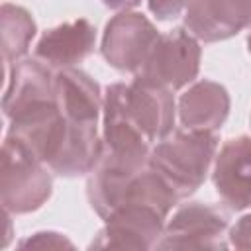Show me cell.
<instances>
[{"instance_id": "cell-1", "label": "cell", "mask_w": 251, "mask_h": 251, "mask_svg": "<svg viewBox=\"0 0 251 251\" xmlns=\"http://www.w3.org/2000/svg\"><path fill=\"white\" fill-rule=\"evenodd\" d=\"M216 147L218 139L212 131H176L171 137L167 135L157 141L149 153L147 165L173 186L178 198H186L204 182L214 161Z\"/></svg>"}, {"instance_id": "cell-2", "label": "cell", "mask_w": 251, "mask_h": 251, "mask_svg": "<svg viewBox=\"0 0 251 251\" xmlns=\"http://www.w3.org/2000/svg\"><path fill=\"white\" fill-rule=\"evenodd\" d=\"M106 100L116 104L120 112L147 137V141L165 139L175 124L173 92L135 76L131 84L116 82L106 88Z\"/></svg>"}, {"instance_id": "cell-3", "label": "cell", "mask_w": 251, "mask_h": 251, "mask_svg": "<svg viewBox=\"0 0 251 251\" xmlns=\"http://www.w3.org/2000/svg\"><path fill=\"white\" fill-rule=\"evenodd\" d=\"M2 206L8 214L33 212L51 196V175L20 147L14 139L6 135L2 147Z\"/></svg>"}, {"instance_id": "cell-4", "label": "cell", "mask_w": 251, "mask_h": 251, "mask_svg": "<svg viewBox=\"0 0 251 251\" xmlns=\"http://www.w3.org/2000/svg\"><path fill=\"white\" fill-rule=\"evenodd\" d=\"M200 69V45L196 37L184 29L161 35L137 71V76L169 90L182 88L192 82Z\"/></svg>"}, {"instance_id": "cell-5", "label": "cell", "mask_w": 251, "mask_h": 251, "mask_svg": "<svg viewBox=\"0 0 251 251\" xmlns=\"http://www.w3.org/2000/svg\"><path fill=\"white\" fill-rule=\"evenodd\" d=\"M165 214L147 204H126L110 212L90 243L94 249H151L163 235Z\"/></svg>"}, {"instance_id": "cell-6", "label": "cell", "mask_w": 251, "mask_h": 251, "mask_svg": "<svg viewBox=\"0 0 251 251\" xmlns=\"http://www.w3.org/2000/svg\"><path fill=\"white\" fill-rule=\"evenodd\" d=\"M159 37V31L143 14L122 12L106 25L102 55L112 67L137 73Z\"/></svg>"}, {"instance_id": "cell-7", "label": "cell", "mask_w": 251, "mask_h": 251, "mask_svg": "<svg viewBox=\"0 0 251 251\" xmlns=\"http://www.w3.org/2000/svg\"><path fill=\"white\" fill-rule=\"evenodd\" d=\"M227 218L210 204L192 202L176 210L157 241V249H220L226 247Z\"/></svg>"}, {"instance_id": "cell-8", "label": "cell", "mask_w": 251, "mask_h": 251, "mask_svg": "<svg viewBox=\"0 0 251 251\" xmlns=\"http://www.w3.org/2000/svg\"><path fill=\"white\" fill-rule=\"evenodd\" d=\"M184 25L202 41H222L251 27V0H190Z\"/></svg>"}, {"instance_id": "cell-9", "label": "cell", "mask_w": 251, "mask_h": 251, "mask_svg": "<svg viewBox=\"0 0 251 251\" xmlns=\"http://www.w3.org/2000/svg\"><path fill=\"white\" fill-rule=\"evenodd\" d=\"M214 186L231 210L251 208V137L224 143L214 163Z\"/></svg>"}, {"instance_id": "cell-10", "label": "cell", "mask_w": 251, "mask_h": 251, "mask_svg": "<svg viewBox=\"0 0 251 251\" xmlns=\"http://www.w3.org/2000/svg\"><path fill=\"white\" fill-rule=\"evenodd\" d=\"M55 100H57V88L51 67L41 63L39 59L16 61L2 102L6 118L10 120L22 112L33 110L37 106Z\"/></svg>"}, {"instance_id": "cell-11", "label": "cell", "mask_w": 251, "mask_h": 251, "mask_svg": "<svg viewBox=\"0 0 251 251\" xmlns=\"http://www.w3.org/2000/svg\"><path fill=\"white\" fill-rule=\"evenodd\" d=\"M96 31L86 20H75L49 29L35 45V59L47 67L69 69L94 49Z\"/></svg>"}, {"instance_id": "cell-12", "label": "cell", "mask_w": 251, "mask_h": 251, "mask_svg": "<svg viewBox=\"0 0 251 251\" xmlns=\"http://www.w3.org/2000/svg\"><path fill=\"white\" fill-rule=\"evenodd\" d=\"M178 114L186 129L216 131L229 114L227 90L214 80H200L180 96Z\"/></svg>"}, {"instance_id": "cell-13", "label": "cell", "mask_w": 251, "mask_h": 251, "mask_svg": "<svg viewBox=\"0 0 251 251\" xmlns=\"http://www.w3.org/2000/svg\"><path fill=\"white\" fill-rule=\"evenodd\" d=\"M57 102L63 116L76 124H96L102 110L98 84L78 69H61L55 75Z\"/></svg>"}, {"instance_id": "cell-14", "label": "cell", "mask_w": 251, "mask_h": 251, "mask_svg": "<svg viewBox=\"0 0 251 251\" xmlns=\"http://www.w3.org/2000/svg\"><path fill=\"white\" fill-rule=\"evenodd\" d=\"M2 22V59L6 65L25 55L29 41L35 35V24L31 16L14 4H4L0 12Z\"/></svg>"}, {"instance_id": "cell-15", "label": "cell", "mask_w": 251, "mask_h": 251, "mask_svg": "<svg viewBox=\"0 0 251 251\" xmlns=\"http://www.w3.org/2000/svg\"><path fill=\"white\" fill-rule=\"evenodd\" d=\"M20 247H31V249H73L75 245L61 233L55 231H39L27 237L20 243Z\"/></svg>"}, {"instance_id": "cell-16", "label": "cell", "mask_w": 251, "mask_h": 251, "mask_svg": "<svg viewBox=\"0 0 251 251\" xmlns=\"http://www.w3.org/2000/svg\"><path fill=\"white\" fill-rule=\"evenodd\" d=\"M188 4L190 0H149V10L161 20H171L176 18Z\"/></svg>"}, {"instance_id": "cell-17", "label": "cell", "mask_w": 251, "mask_h": 251, "mask_svg": "<svg viewBox=\"0 0 251 251\" xmlns=\"http://www.w3.org/2000/svg\"><path fill=\"white\" fill-rule=\"evenodd\" d=\"M229 243L237 249H251V214L243 216L229 231Z\"/></svg>"}, {"instance_id": "cell-18", "label": "cell", "mask_w": 251, "mask_h": 251, "mask_svg": "<svg viewBox=\"0 0 251 251\" xmlns=\"http://www.w3.org/2000/svg\"><path fill=\"white\" fill-rule=\"evenodd\" d=\"M102 2L112 10H129V8H135L141 0H102Z\"/></svg>"}, {"instance_id": "cell-19", "label": "cell", "mask_w": 251, "mask_h": 251, "mask_svg": "<svg viewBox=\"0 0 251 251\" xmlns=\"http://www.w3.org/2000/svg\"><path fill=\"white\" fill-rule=\"evenodd\" d=\"M247 45H249V53H251V35H249V39H247Z\"/></svg>"}]
</instances>
